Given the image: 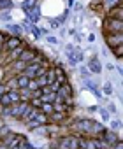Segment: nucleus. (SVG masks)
I'll use <instances>...</instances> for the list:
<instances>
[{
	"mask_svg": "<svg viewBox=\"0 0 123 149\" xmlns=\"http://www.w3.org/2000/svg\"><path fill=\"white\" fill-rule=\"evenodd\" d=\"M30 30H32V33H34V35H35L37 39H41L42 35H46V30H42V28H39L37 25H32V28H30Z\"/></svg>",
	"mask_w": 123,
	"mask_h": 149,
	"instance_id": "b1692460",
	"label": "nucleus"
},
{
	"mask_svg": "<svg viewBox=\"0 0 123 149\" xmlns=\"http://www.w3.org/2000/svg\"><path fill=\"white\" fill-rule=\"evenodd\" d=\"M25 13H27L28 21H30V23H34V25H35V23L39 21V18H41V9H39L37 6H35V7H32V9H28V11H25Z\"/></svg>",
	"mask_w": 123,
	"mask_h": 149,
	"instance_id": "9b49d317",
	"label": "nucleus"
},
{
	"mask_svg": "<svg viewBox=\"0 0 123 149\" xmlns=\"http://www.w3.org/2000/svg\"><path fill=\"white\" fill-rule=\"evenodd\" d=\"M9 86H13V88H16V77H14V79H11V81H9Z\"/></svg>",
	"mask_w": 123,
	"mask_h": 149,
	"instance_id": "4c0bfd02",
	"label": "nucleus"
},
{
	"mask_svg": "<svg viewBox=\"0 0 123 149\" xmlns=\"http://www.w3.org/2000/svg\"><path fill=\"white\" fill-rule=\"evenodd\" d=\"M56 102H65V104L72 102V86L69 83L60 84V88L56 90Z\"/></svg>",
	"mask_w": 123,
	"mask_h": 149,
	"instance_id": "f257e3e1",
	"label": "nucleus"
},
{
	"mask_svg": "<svg viewBox=\"0 0 123 149\" xmlns=\"http://www.w3.org/2000/svg\"><path fill=\"white\" fill-rule=\"evenodd\" d=\"M121 128V123L116 119V121H111V130H120Z\"/></svg>",
	"mask_w": 123,
	"mask_h": 149,
	"instance_id": "2f4dec72",
	"label": "nucleus"
},
{
	"mask_svg": "<svg viewBox=\"0 0 123 149\" xmlns=\"http://www.w3.org/2000/svg\"><path fill=\"white\" fill-rule=\"evenodd\" d=\"M58 25H60V23H58V21H55V19H51V21H49V26H51V28H58Z\"/></svg>",
	"mask_w": 123,
	"mask_h": 149,
	"instance_id": "f704fd0d",
	"label": "nucleus"
},
{
	"mask_svg": "<svg viewBox=\"0 0 123 149\" xmlns=\"http://www.w3.org/2000/svg\"><path fill=\"white\" fill-rule=\"evenodd\" d=\"M6 39H7V35H6L4 32H0V42H2V44H4V42H6Z\"/></svg>",
	"mask_w": 123,
	"mask_h": 149,
	"instance_id": "e433bc0d",
	"label": "nucleus"
},
{
	"mask_svg": "<svg viewBox=\"0 0 123 149\" xmlns=\"http://www.w3.org/2000/svg\"><path fill=\"white\" fill-rule=\"evenodd\" d=\"M0 98H2V95H0Z\"/></svg>",
	"mask_w": 123,
	"mask_h": 149,
	"instance_id": "37998d69",
	"label": "nucleus"
},
{
	"mask_svg": "<svg viewBox=\"0 0 123 149\" xmlns=\"http://www.w3.org/2000/svg\"><path fill=\"white\" fill-rule=\"evenodd\" d=\"M35 58H39V53H37L35 49H32V47H25V49L21 51V54H20L18 60H21V61H25V63H30V61H34Z\"/></svg>",
	"mask_w": 123,
	"mask_h": 149,
	"instance_id": "423d86ee",
	"label": "nucleus"
},
{
	"mask_svg": "<svg viewBox=\"0 0 123 149\" xmlns=\"http://www.w3.org/2000/svg\"><path fill=\"white\" fill-rule=\"evenodd\" d=\"M106 33H120L123 32V21L121 19H114V18H106L102 23Z\"/></svg>",
	"mask_w": 123,
	"mask_h": 149,
	"instance_id": "f03ea898",
	"label": "nucleus"
},
{
	"mask_svg": "<svg viewBox=\"0 0 123 149\" xmlns=\"http://www.w3.org/2000/svg\"><path fill=\"white\" fill-rule=\"evenodd\" d=\"M106 44L109 47L123 44V32H120V33H106Z\"/></svg>",
	"mask_w": 123,
	"mask_h": 149,
	"instance_id": "39448f33",
	"label": "nucleus"
},
{
	"mask_svg": "<svg viewBox=\"0 0 123 149\" xmlns=\"http://www.w3.org/2000/svg\"><path fill=\"white\" fill-rule=\"evenodd\" d=\"M79 74H81L83 79H90V70H88V67H81L79 68Z\"/></svg>",
	"mask_w": 123,
	"mask_h": 149,
	"instance_id": "c85d7f7f",
	"label": "nucleus"
},
{
	"mask_svg": "<svg viewBox=\"0 0 123 149\" xmlns=\"http://www.w3.org/2000/svg\"><path fill=\"white\" fill-rule=\"evenodd\" d=\"M21 44H23L21 37H18V35H7V39H6V42H4V49L11 51V49H14V47L21 46Z\"/></svg>",
	"mask_w": 123,
	"mask_h": 149,
	"instance_id": "0eeeda50",
	"label": "nucleus"
},
{
	"mask_svg": "<svg viewBox=\"0 0 123 149\" xmlns=\"http://www.w3.org/2000/svg\"><path fill=\"white\" fill-rule=\"evenodd\" d=\"M46 42H48L49 46H56V44H58V39L53 37V35H48V37H46Z\"/></svg>",
	"mask_w": 123,
	"mask_h": 149,
	"instance_id": "c756f323",
	"label": "nucleus"
},
{
	"mask_svg": "<svg viewBox=\"0 0 123 149\" xmlns=\"http://www.w3.org/2000/svg\"><path fill=\"white\" fill-rule=\"evenodd\" d=\"M18 93H20V102H28L32 98V91L28 88H20Z\"/></svg>",
	"mask_w": 123,
	"mask_h": 149,
	"instance_id": "f3484780",
	"label": "nucleus"
},
{
	"mask_svg": "<svg viewBox=\"0 0 123 149\" xmlns=\"http://www.w3.org/2000/svg\"><path fill=\"white\" fill-rule=\"evenodd\" d=\"M111 53L118 58V60H121V56H123V44H120V46H114V47H111Z\"/></svg>",
	"mask_w": 123,
	"mask_h": 149,
	"instance_id": "412c9836",
	"label": "nucleus"
},
{
	"mask_svg": "<svg viewBox=\"0 0 123 149\" xmlns=\"http://www.w3.org/2000/svg\"><path fill=\"white\" fill-rule=\"evenodd\" d=\"M46 79H48V84H51V83L56 81V72H55V68H46Z\"/></svg>",
	"mask_w": 123,
	"mask_h": 149,
	"instance_id": "6ab92c4d",
	"label": "nucleus"
},
{
	"mask_svg": "<svg viewBox=\"0 0 123 149\" xmlns=\"http://www.w3.org/2000/svg\"><path fill=\"white\" fill-rule=\"evenodd\" d=\"M28 83H30V79L25 76L23 72H21L20 76L16 77V88H27V86H28Z\"/></svg>",
	"mask_w": 123,
	"mask_h": 149,
	"instance_id": "4468645a",
	"label": "nucleus"
},
{
	"mask_svg": "<svg viewBox=\"0 0 123 149\" xmlns=\"http://www.w3.org/2000/svg\"><path fill=\"white\" fill-rule=\"evenodd\" d=\"M88 40H90V42H93V40H95V35H93V33H92V35H88Z\"/></svg>",
	"mask_w": 123,
	"mask_h": 149,
	"instance_id": "ea45409f",
	"label": "nucleus"
},
{
	"mask_svg": "<svg viewBox=\"0 0 123 149\" xmlns=\"http://www.w3.org/2000/svg\"><path fill=\"white\" fill-rule=\"evenodd\" d=\"M88 70H90V74H97V76L102 72V63L99 61V58H92L88 61Z\"/></svg>",
	"mask_w": 123,
	"mask_h": 149,
	"instance_id": "9d476101",
	"label": "nucleus"
},
{
	"mask_svg": "<svg viewBox=\"0 0 123 149\" xmlns=\"http://www.w3.org/2000/svg\"><path fill=\"white\" fill-rule=\"evenodd\" d=\"M27 67V63L25 61H21V60H14L13 63H11V68L13 70H16V72H23V68Z\"/></svg>",
	"mask_w": 123,
	"mask_h": 149,
	"instance_id": "a211bd4d",
	"label": "nucleus"
},
{
	"mask_svg": "<svg viewBox=\"0 0 123 149\" xmlns=\"http://www.w3.org/2000/svg\"><path fill=\"white\" fill-rule=\"evenodd\" d=\"M6 91H7V90H6V86H4V84H0V95H4Z\"/></svg>",
	"mask_w": 123,
	"mask_h": 149,
	"instance_id": "58836bf2",
	"label": "nucleus"
},
{
	"mask_svg": "<svg viewBox=\"0 0 123 149\" xmlns=\"http://www.w3.org/2000/svg\"><path fill=\"white\" fill-rule=\"evenodd\" d=\"M35 6H37V0H23L21 2V9L23 11H28V9H32Z\"/></svg>",
	"mask_w": 123,
	"mask_h": 149,
	"instance_id": "aec40b11",
	"label": "nucleus"
},
{
	"mask_svg": "<svg viewBox=\"0 0 123 149\" xmlns=\"http://www.w3.org/2000/svg\"><path fill=\"white\" fill-rule=\"evenodd\" d=\"M41 100L46 102V104H55V102H56V93H55V91L42 93V95H41Z\"/></svg>",
	"mask_w": 123,
	"mask_h": 149,
	"instance_id": "2eb2a0df",
	"label": "nucleus"
},
{
	"mask_svg": "<svg viewBox=\"0 0 123 149\" xmlns=\"http://www.w3.org/2000/svg\"><path fill=\"white\" fill-rule=\"evenodd\" d=\"M99 112H100V116H102V119H104V121H111V114H109V111H107V109L100 107V109H99Z\"/></svg>",
	"mask_w": 123,
	"mask_h": 149,
	"instance_id": "cd10ccee",
	"label": "nucleus"
},
{
	"mask_svg": "<svg viewBox=\"0 0 123 149\" xmlns=\"http://www.w3.org/2000/svg\"><path fill=\"white\" fill-rule=\"evenodd\" d=\"M11 7H14L13 0H0V11H6V9H11Z\"/></svg>",
	"mask_w": 123,
	"mask_h": 149,
	"instance_id": "393cba45",
	"label": "nucleus"
},
{
	"mask_svg": "<svg viewBox=\"0 0 123 149\" xmlns=\"http://www.w3.org/2000/svg\"><path fill=\"white\" fill-rule=\"evenodd\" d=\"M35 81H37V84H39V88H42V86H48V79H46V74H42V76L35 77Z\"/></svg>",
	"mask_w": 123,
	"mask_h": 149,
	"instance_id": "a878e982",
	"label": "nucleus"
},
{
	"mask_svg": "<svg viewBox=\"0 0 123 149\" xmlns=\"http://www.w3.org/2000/svg\"><path fill=\"white\" fill-rule=\"evenodd\" d=\"M111 149H123V142H121V140H118L116 144H113V146H111Z\"/></svg>",
	"mask_w": 123,
	"mask_h": 149,
	"instance_id": "473e14b6",
	"label": "nucleus"
},
{
	"mask_svg": "<svg viewBox=\"0 0 123 149\" xmlns=\"http://www.w3.org/2000/svg\"><path fill=\"white\" fill-rule=\"evenodd\" d=\"M2 126H4V123H2V119H0V128H2Z\"/></svg>",
	"mask_w": 123,
	"mask_h": 149,
	"instance_id": "79ce46f5",
	"label": "nucleus"
},
{
	"mask_svg": "<svg viewBox=\"0 0 123 149\" xmlns=\"http://www.w3.org/2000/svg\"><path fill=\"white\" fill-rule=\"evenodd\" d=\"M113 91H114V88H113V84H111L109 81L102 84V93H104L106 97H109V95H113Z\"/></svg>",
	"mask_w": 123,
	"mask_h": 149,
	"instance_id": "4be33fe9",
	"label": "nucleus"
},
{
	"mask_svg": "<svg viewBox=\"0 0 123 149\" xmlns=\"http://www.w3.org/2000/svg\"><path fill=\"white\" fill-rule=\"evenodd\" d=\"M23 49H25V44H21V46H18V47L11 49V51H9V61H14V60H18Z\"/></svg>",
	"mask_w": 123,
	"mask_h": 149,
	"instance_id": "ddd939ff",
	"label": "nucleus"
},
{
	"mask_svg": "<svg viewBox=\"0 0 123 149\" xmlns=\"http://www.w3.org/2000/svg\"><path fill=\"white\" fill-rule=\"evenodd\" d=\"M53 111H55V109H53V104H46V102L41 104V112H44L46 116H49Z\"/></svg>",
	"mask_w": 123,
	"mask_h": 149,
	"instance_id": "5701e85b",
	"label": "nucleus"
},
{
	"mask_svg": "<svg viewBox=\"0 0 123 149\" xmlns=\"http://www.w3.org/2000/svg\"><path fill=\"white\" fill-rule=\"evenodd\" d=\"M0 19L6 21V23H9V21H11V16H9V14H0Z\"/></svg>",
	"mask_w": 123,
	"mask_h": 149,
	"instance_id": "72a5a7b5",
	"label": "nucleus"
},
{
	"mask_svg": "<svg viewBox=\"0 0 123 149\" xmlns=\"http://www.w3.org/2000/svg\"><path fill=\"white\" fill-rule=\"evenodd\" d=\"M28 104H30L32 107H35V109H41V104H42V100H41V98H35V97H32V98L28 100Z\"/></svg>",
	"mask_w": 123,
	"mask_h": 149,
	"instance_id": "bb28decb",
	"label": "nucleus"
},
{
	"mask_svg": "<svg viewBox=\"0 0 123 149\" xmlns=\"http://www.w3.org/2000/svg\"><path fill=\"white\" fill-rule=\"evenodd\" d=\"M20 102V93L18 90H7L2 98H0V105H13V104H18Z\"/></svg>",
	"mask_w": 123,
	"mask_h": 149,
	"instance_id": "7ed1b4c3",
	"label": "nucleus"
},
{
	"mask_svg": "<svg viewBox=\"0 0 123 149\" xmlns=\"http://www.w3.org/2000/svg\"><path fill=\"white\" fill-rule=\"evenodd\" d=\"M107 18H114V19H121L123 21V11H121V4L114 6L107 11Z\"/></svg>",
	"mask_w": 123,
	"mask_h": 149,
	"instance_id": "f8f14e48",
	"label": "nucleus"
},
{
	"mask_svg": "<svg viewBox=\"0 0 123 149\" xmlns=\"http://www.w3.org/2000/svg\"><path fill=\"white\" fill-rule=\"evenodd\" d=\"M21 139H23V137H21V135H18V133H7V135L2 139V144H6V146L11 149V147H16V146L20 144V140H21Z\"/></svg>",
	"mask_w": 123,
	"mask_h": 149,
	"instance_id": "6e6552de",
	"label": "nucleus"
},
{
	"mask_svg": "<svg viewBox=\"0 0 123 149\" xmlns=\"http://www.w3.org/2000/svg\"><path fill=\"white\" fill-rule=\"evenodd\" d=\"M65 53H67V54H69V53H74V46H72V44H69V46L65 47Z\"/></svg>",
	"mask_w": 123,
	"mask_h": 149,
	"instance_id": "c9c22d12",
	"label": "nucleus"
},
{
	"mask_svg": "<svg viewBox=\"0 0 123 149\" xmlns=\"http://www.w3.org/2000/svg\"><path fill=\"white\" fill-rule=\"evenodd\" d=\"M27 88H28L30 91H34V90H37V88H39V84H37V81H35V79H30V83H28V86H27Z\"/></svg>",
	"mask_w": 123,
	"mask_h": 149,
	"instance_id": "7c9ffc66",
	"label": "nucleus"
},
{
	"mask_svg": "<svg viewBox=\"0 0 123 149\" xmlns=\"http://www.w3.org/2000/svg\"><path fill=\"white\" fill-rule=\"evenodd\" d=\"M78 147H79V142L74 137H65L60 144V149H78Z\"/></svg>",
	"mask_w": 123,
	"mask_h": 149,
	"instance_id": "1a4fd4ad",
	"label": "nucleus"
},
{
	"mask_svg": "<svg viewBox=\"0 0 123 149\" xmlns=\"http://www.w3.org/2000/svg\"><path fill=\"white\" fill-rule=\"evenodd\" d=\"M6 28H7V33H9V35H18V37H20V33H21V30H23L20 25H14V23H9Z\"/></svg>",
	"mask_w": 123,
	"mask_h": 149,
	"instance_id": "dca6fc26",
	"label": "nucleus"
},
{
	"mask_svg": "<svg viewBox=\"0 0 123 149\" xmlns=\"http://www.w3.org/2000/svg\"><path fill=\"white\" fill-rule=\"evenodd\" d=\"M2 49H4V44H2V42H0V53H2Z\"/></svg>",
	"mask_w": 123,
	"mask_h": 149,
	"instance_id": "a19ab883",
	"label": "nucleus"
},
{
	"mask_svg": "<svg viewBox=\"0 0 123 149\" xmlns=\"http://www.w3.org/2000/svg\"><path fill=\"white\" fill-rule=\"evenodd\" d=\"M100 137H102V142H104V144H106L107 147H111L113 144H116V142L120 140V139L116 137L114 130H106V128H104V132L100 133Z\"/></svg>",
	"mask_w": 123,
	"mask_h": 149,
	"instance_id": "20e7f679",
	"label": "nucleus"
}]
</instances>
